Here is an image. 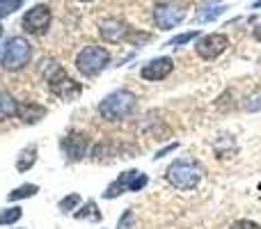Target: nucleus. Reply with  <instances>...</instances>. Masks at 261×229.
<instances>
[{
    "label": "nucleus",
    "mask_w": 261,
    "mask_h": 229,
    "mask_svg": "<svg viewBox=\"0 0 261 229\" xmlns=\"http://www.w3.org/2000/svg\"><path fill=\"white\" fill-rule=\"evenodd\" d=\"M41 73H44L46 87L53 96H58L60 101H76L83 92V85L71 78L62 69V64H58L55 60H44L41 62Z\"/></svg>",
    "instance_id": "1"
},
{
    "label": "nucleus",
    "mask_w": 261,
    "mask_h": 229,
    "mask_svg": "<svg viewBox=\"0 0 261 229\" xmlns=\"http://www.w3.org/2000/svg\"><path fill=\"white\" fill-rule=\"evenodd\" d=\"M252 35H254V39H257V41H261V23H259L257 28H254V32H252Z\"/></svg>",
    "instance_id": "27"
},
{
    "label": "nucleus",
    "mask_w": 261,
    "mask_h": 229,
    "mask_svg": "<svg viewBox=\"0 0 261 229\" xmlns=\"http://www.w3.org/2000/svg\"><path fill=\"white\" fill-rule=\"evenodd\" d=\"M110 64V53L103 46H85L76 55V69L85 78H94Z\"/></svg>",
    "instance_id": "5"
},
{
    "label": "nucleus",
    "mask_w": 261,
    "mask_h": 229,
    "mask_svg": "<svg viewBox=\"0 0 261 229\" xmlns=\"http://www.w3.org/2000/svg\"><path fill=\"white\" fill-rule=\"evenodd\" d=\"M39 193V186L37 184H23L18 188H14L12 193H7V199L9 202H21V199H30Z\"/></svg>",
    "instance_id": "16"
},
{
    "label": "nucleus",
    "mask_w": 261,
    "mask_h": 229,
    "mask_svg": "<svg viewBox=\"0 0 261 229\" xmlns=\"http://www.w3.org/2000/svg\"><path fill=\"white\" fill-rule=\"evenodd\" d=\"M23 218V209L21 207H12V209H3L0 211V225H14Z\"/></svg>",
    "instance_id": "19"
},
{
    "label": "nucleus",
    "mask_w": 261,
    "mask_h": 229,
    "mask_svg": "<svg viewBox=\"0 0 261 229\" xmlns=\"http://www.w3.org/2000/svg\"><path fill=\"white\" fill-rule=\"evenodd\" d=\"M21 5H23V0H0V18L12 14V12H16Z\"/></svg>",
    "instance_id": "22"
},
{
    "label": "nucleus",
    "mask_w": 261,
    "mask_h": 229,
    "mask_svg": "<svg viewBox=\"0 0 261 229\" xmlns=\"http://www.w3.org/2000/svg\"><path fill=\"white\" fill-rule=\"evenodd\" d=\"M229 46V39L220 32H211V35L199 37V41L195 44V50L202 60H216L218 55H222Z\"/></svg>",
    "instance_id": "10"
},
{
    "label": "nucleus",
    "mask_w": 261,
    "mask_h": 229,
    "mask_svg": "<svg viewBox=\"0 0 261 229\" xmlns=\"http://www.w3.org/2000/svg\"><path fill=\"white\" fill-rule=\"evenodd\" d=\"M231 229H261V225H257V222H252V220H236L234 225H231Z\"/></svg>",
    "instance_id": "25"
},
{
    "label": "nucleus",
    "mask_w": 261,
    "mask_h": 229,
    "mask_svg": "<svg viewBox=\"0 0 261 229\" xmlns=\"http://www.w3.org/2000/svg\"><path fill=\"white\" fill-rule=\"evenodd\" d=\"M78 204H81V195H78V193H69L67 197L60 199L58 209H60L62 213H69V211H73V209H76Z\"/></svg>",
    "instance_id": "20"
},
{
    "label": "nucleus",
    "mask_w": 261,
    "mask_h": 229,
    "mask_svg": "<svg viewBox=\"0 0 261 229\" xmlns=\"http://www.w3.org/2000/svg\"><path fill=\"white\" fill-rule=\"evenodd\" d=\"M174 149H176V144H167L165 149H161V151H156V156H153V158H156V161H158V158L167 156V154H170V151H174Z\"/></svg>",
    "instance_id": "26"
},
{
    "label": "nucleus",
    "mask_w": 261,
    "mask_h": 229,
    "mask_svg": "<svg viewBox=\"0 0 261 229\" xmlns=\"http://www.w3.org/2000/svg\"><path fill=\"white\" fill-rule=\"evenodd\" d=\"M37 154H39L37 144H28L25 149H21L18 156H16V170L18 172H28L37 163Z\"/></svg>",
    "instance_id": "14"
},
{
    "label": "nucleus",
    "mask_w": 261,
    "mask_h": 229,
    "mask_svg": "<svg viewBox=\"0 0 261 229\" xmlns=\"http://www.w3.org/2000/svg\"><path fill=\"white\" fill-rule=\"evenodd\" d=\"M50 18H53L50 7L44 3H39L23 14L21 26H23V30L30 32V35H44V32L50 28Z\"/></svg>",
    "instance_id": "8"
},
{
    "label": "nucleus",
    "mask_w": 261,
    "mask_h": 229,
    "mask_svg": "<svg viewBox=\"0 0 261 229\" xmlns=\"http://www.w3.org/2000/svg\"><path fill=\"white\" fill-rule=\"evenodd\" d=\"M0 37H3V26H0Z\"/></svg>",
    "instance_id": "29"
},
{
    "label": "nucleus",
    "mask_w": 261,
    "mask_h": 229,
    "mask_svg": "<svg viewBox=\"0 0 261 229\" xmlns=\"http://www.w3.org/2000/svg\"><path fill=\"white\" fill-rule=\"evenodd\" d=\"M101 37L108 44H119V41H133L138 37V32L133 28H128L122 18H108V21L101 23Z\"/></svg>",
    "instance_id": "11"
},
{
    "label": "nucleus",
    "mask_w": 261,
    "mask_h": 229,
    "mask_svg": "<svg viewBox=\"0 0 261 229\" xmlns=\"http://www.w3.org/2000/svg\"><path fill=\"white\" fill-rule=\"evenodd\" d=\"M202 174H204L202 165L190 161V158H176V161H172L165 170V179L170 181V186L176 190L197 188L199 181H202Z\"/></svg>",
    "instance_id": "2"
},
{
    "label": "nucleus",
    "mask_w": 261,
    "mask_h": 229,
    "mask_svg": "<svg viewBox=\"0 0 261 229\" xmlns=\"http://www.w3.org/2000/svg\"><path fill=\"white\" fill-rule=\"evenodd\" d=\"M252 7H254V9H259V7H261V0H257V3H254Z\"/></svg>",
    "instance_id": "28"
},
{
    "label": "nucleus",
    "mask_w": 261,
    "mask_h": 229,
    "mask_svg": "<svg viewBox=\"0 0 261 229\" xmlns=\"http://www.w3.org/2000/svg\"><path fill=\"white\" fill-rule=\"evenodd\" d=\"M60 147H62V154L67 161L76 163L83 161L90 151V135L85 131H69L62 140H60Z\"/></svg>",
    "instance_id": "7"
},
{
    "label": "nucleus",
    "mask_w": 261,
    "mask_h": 229,
    "mask_svg": "<svg viewBox=\"0 0 261 229\" xmlns=\"http://www.w3.org/2000/svg\"><path fill=\"white\" fill-rule=\"evenodd\" d=\"M149 184V176L140 170H128L124 174H119L108 188L103 190V197L106 199H115L124 193H140L144 186Z\"/></svg>",
    "instance_id": "6"
},
{
    "label": "nucleus",
    "mask_w": 261,
    "mask_h": 229,
    "mask_svg": "<svg viewBox=\"0 0 261 229\" xmlns=\"http://www.w3.org/2000/svg\"><path fill=\"white\" fill-rule=\"evenodd\" d=\"M46 115H48V108L37 104V101H21V104H18L16 117L23 121V124H39Z\"/></svg>",
    "instance_id": "13"
},
{
    "label": "nucleus",
    "mask_w": 261,
    "mask_h": 229,
    "mask_svg": "<svg viewBox=\"0 0 261 229\" xmlns=\"http://www.w3.org/2000/svg\"><path fill=\"white\" fill-rule=\"evenodd\" d=\"M243 108H245V110H250V113H257V110H261V90H259V92H254L252 96H248V99H245Z\"/></svg>",
    "instance_id": "23"
},
{
    "label": "nucleus",
    "mask_w": 261,
    "mask_h": 229,
    "mask_svg": "<svg viewBox=\"0 0 261 229\" xmlns=\"http://www.w3.org/2000/svg\"><path fill=\"white\" fill-rule=\"evenodd\" d=\"M18 113V101L9 92H0V121L12 119Z\"/></svg>",
    "instance_id": "15"
},
{
    "label": "nucleus",
    "mask_w": 261,
    "mask_h": 229,
    "mask_svg": "<svg viewBox=\"0 0 261 229\" xmlns=\"http://www.w3.org/2000/svg\"><path fill=\"white\" fill-rule=\"evenodd\" d=\"M225 9H227L225 5H204V7L195 14V21L197 23H208V21H213V18H218L220 14H225Z\"/></svg>",
    "instance_id": "17"
},
{
    "label": "nucleus",
    "mask_w": 261,
    "mask_h": 229,
    "mask_svg": "<svg viewBox=\"0 0 261 229\" xmlns=\"http://www.w3.org/2000/svg\"><path fill=\"white\" fill-rule=\"evenodd\" d=\"M186 18V9L181 3H174V0H165V3L156 5L153 9V21L161 30H172L174 26H179Z\"/></svg>",
    "instance_id": "9"
},
{
    "label": "nucleus",
    "mask_w": 261,
    "mask_h": 229,
    "mask_svg": "<svg viewBox=\"0 0 261 229\" xmlns=\"http://www.w3.org/2000/svg\"><path fill=\"white\" fill-rule=\"evenodd\" d=\"M172 71H174V60L165 55V58H156L144 64L140 76H142L144 81H165Z\"/></svg>",
    "instance_id": "12"
},
{
    "label": "nucleus",
    "mask_w": 261,
    "mask_h": 229,
    "mask_svg": "<svg viewBox=\"0 0 261 229\" xmlns=\"http://www.w3.org/2000/svg\"><path fill=\"white\" fill-rule=\"evenodd\" d=\"M138 96L130 90H115L108 96H103L99 104V115L106 121H122L135 110Z\"/></svg>",
    "instance_id": "3"
},
{
    "label": "nucleus",
    "mask_w": 261,
    "mask_h": 229,
    "mask_svg": "<svg viewBox=\"0 0 261 229\" xmlns=\"http://www.w3.org/2000/svg\"><path fill=\"white\" fill-rule=\"evenodd\" d=\"M81 3H92V0H81Z\"/></svg>",
    "instance_id": "30"
},
{
    "label": "nucleus",
    "mask_w": 261,
    "mask_h": 229,
    "mask_svg": "<svg viewBox=\"0 0 261 229\" xmlns=\"http://www.w3.org/2000/svg\"><path fill=\"white\" fill-rule=\"evenodd\" d=\"M197 37H199V30H188V32H184V35H176L174 39H170L167 41V46L176 48V46H184V44H188V41L197 39Z\"/></svg>",
    "instance_id": "21"
},
{
    "label": "nucleus",
    "mask_w": 261,
    "mask_h": 229,
    "mask_svg": "<svg viewBox=\"0 0 261 229\" xmlns=\"http://www.w3.org/2000/svg\"><path fill=\"white\" fill-rule=\"evenodd\" d=\"M73 216H76V220H94V222L101 220V211L96 207V202H92V199L85 202V207H81V211H76Z\"/></svg>",
    "instance_id": "18"
},
{
    "label": "nucleus",
    "mask_w": 261,
    "mask_h": 229,
    "mask_svg": "<svg viewBox=\"0 0 261 229\" xmlns=\"http://www.w3.org/2000/svg\"><path fill=\"white\" fill-rule=\"evenodd\" d=\"M130 222H133V209H126V211H124V216L119 218L117 229H130Z\"/></svg>",
    "instance_id": "24"
},
{
    "label": "nucleus",
    "mask_w": 261,
    "mask_h": 229,
    "mask_svg": "<svg viewBox=\"0 0 261 229\" xmlns=\"http://www.w3.org/2000/svg\"><path fill=\"white\" fill-rule=\"evenodd\" d=\"M30 58H32L30 41L25 37H12L5 44V50L0 55V64H3L5 71H21V69L28 67Z\"/></svg>",
    "instance_id": "4"
}]
</instances>
